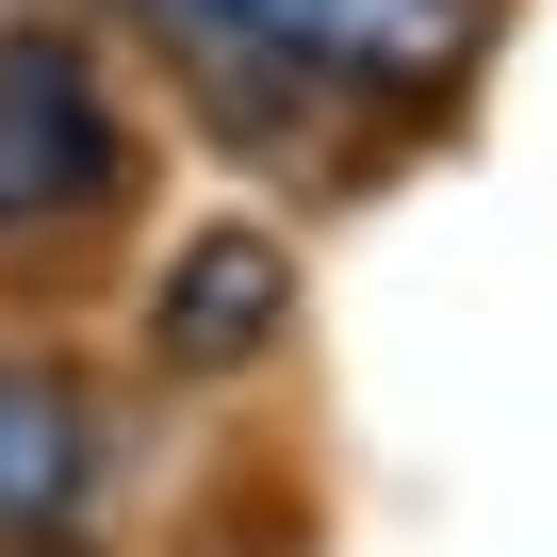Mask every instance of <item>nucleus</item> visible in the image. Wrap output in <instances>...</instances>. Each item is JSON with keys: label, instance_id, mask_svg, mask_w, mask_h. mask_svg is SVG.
I'll use <instances>...</instances> for the list:
<instances>
[{"label": "nucleus", "instance_id": "obj_3", "mask_svg": "<svg viewBox=\"0 0 557 557\" xmlns=\"http://www.w3.org/2000/svg\"><path fill=\"white\" fill-rule=\"evenodd\" d=\"M132 377L83 361L66 329H0V557H115L132 541Z\"/></svg>", "mask_w": 557, "mask_h": 557}, {"label": "nucleus", "instance_id": "obj_4", "mask_svg": "<svg viewBox=\"0 0 557 557\" xmlns=\"http://www.w3.org/2000/svg\"><path fill=\"white\" fill-rule=\"evenodd\" d=\"M296 329H312V262L278 213H197L132 278V377L148 394H246L296 361Z\"/></svg>", "mask_w": 557, "mask_h": 557}, {"label": "nucleus", "instance_id": "obj_1", "mask_svg": "<svg viewBox=\"0 0 557 557\" xmlns=\"http://www.w3.org/2000/svg\"><path fill=\"white\" fill-rule=\"evenodd\" d=\"M246 181H377L443 148L492 66V0H66Z\"/></svg>", "mask_w": 557, "mask_h": 557}, {"label": "nucleus", "instance_id": "obj_2", "mask_svg": "<svg viewBox=\"0 0 557 557\" xmlns=\"http://www.w3.org/2000/svg\"><path fill=\"white\" fill-rule=\"evenodd\" d=\"M164 99L99 17H0V296H66L148 230Z\"/></svg>", "mask_w": 557, "mask_h": 557}]
</instances>
